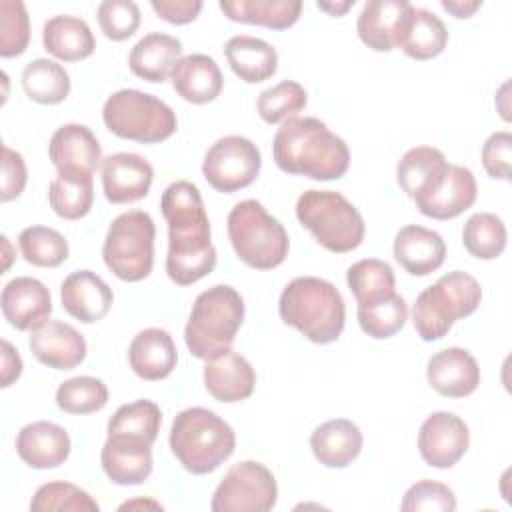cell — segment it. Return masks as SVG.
Returning a JSON list of instances; mask_svg holds the SVG:
<instances>
[{"instance_id": "obj_53", "label": "cell", "mask_w": 512, "mask_h": 512, "mask_svg": "<svg viewBox=\"0 0 512 512\" xmlns=\"http://www.w3.org/2000/svg\"><path fill=\"white\" fill-rule=\"evenodd\" d=\"M316 6L324 12H328L330 16H342L346 14L352 6H354V0H342V2H324V0H318Z\"/></svg>"}, {"instance_id": "obj_43", "label": "cell", "mask_w": 512, "mask_h": 512, "mask_svg": "<svg viewBox=\"0 0 512 512\" xmlns=\"http://www.w3.org/2000/svg\"><path fill=\"white\" fill-rule=\"evenodd\" d=\"M308 104V94L302 84L294 80H282L276 86L264 90L258 96L256 108L266 124H282L296 118Z\"/></svg>"}, {"instance_id": "obj_22", "label": "cell", "mask_w": 512, "mask_h": 512, "mask_svg": "<svg viewBox=\"0 0 512 512\" xmlns=\"http://www.w3.org/2000/svg\"><path fill=\"white\" fill-rule=\"evenodd\" d=\"M204 386L208 394L218 402H240L252 396L256 386V372L244 356L230 348L206 360Z\"/></svg>"}, {"instance_id": "obj_51", "label": "cell", "mask_w": 512, "mask_h": 512, "mask_svg": "<svg viewBox=\"0 0 512 512\" xmlns=\"http://www.w3.org/2000/svg\"><path fill=\"white\" fill-rule=\"evenodd\" d=\"M22 374V358L18 350L8 342L2 340V388H8L14 380Z\"/></svg>"}, {"instance_id": "obj_40", "label": "cell", "mask_w": 512, "mask_h": 512, "mask_svg": "<svg viewBox=\"0 0 512 512\" xmlns=\"http://www.w3.org/2000/svg\"><path fill=\"white\" fill-rule=\"evenodd\" d=\"M506 238L504 222L490 212L472 214L462 228L464 248L480 260L498 258L506 248Z\"/></svg>"}, {"instance_id": "obj_39", "label": "cell", "mask_w": 512, "mask_h": 512, "mask_svg": "<svg viewBox=\"0 0 512 512\" xmlns=\"http://www.w3.org/2000/svg\"><path fill=\"white\" fill-rule=\"evenodd\" d=\"M360 328L376 340H384L400 332L408 320V304L400 294H390L374 302L358 304Z\"/></svg>"}, {"instance_id": "obj_31", "label": "cell", "mask_w": 512, "mask_h": 512, "mask_svg": "<svg viewBox=\"0 0 512 512\" xmlns=\"http://www.w3.org/2000/svg\"><path fill=\"white\" fill-rule=\"evenodd\" d=\"M448 30L444 22L430 10L412 8L398 34L396 48L414 60H430L444 52Z\"/></svg>"}, {"instance_id": "obj_52", "label": "cell", "mask_w": 512, "mask_h": 512, "mask_svg": "<svg viewBox=\"0 0 512 512\" xmlns=\"http://www.w3.org/2000/svg\"><path fill=\"white\" fill-rule=\"evenodd\" d=\"M480 6L482 2L478 0H442V8L450 12L454 18H470Z\"/></svg>"}, {"instance_id": "obj_32", "label": "cell", "mask_w": 512, "mask_h": 512, "mask_svg": "<svg viewBox=\"0 0 512 512\" xmlns=\"http://www.w3.org/2000/svg\"><path fill=\"white\" fill-rule=\"evenodd\" d=\"M224 56L232 72L248 84L268 80L278 68V54L274 46L262 38L246 34L232 36L224 46Z\"/></svg>"}, {"instance_id": "obj_30", "label": "cell", "mask_w": 512, "mask_h": 512, "mask_svg": "<svg viewBox=\"0 0 512 512\" xmlns=\"http://www.w3.org/2000/svg\"><path fill=\"white\" fill-rule=\"evenodd\" d=\"M42 44L48 54L64 62H78L92 56L96 48L94 34L86 20L72 14H58L46 20Z\"/></svg>"}, {"instance_id": "obj_26", "label": "cell", "mask_w": 512, "mask_h": 512, "mask_svg": "<svg viewBox=\"0 0 512 512\" xmlns=\"http://www.w3.org/2000/svg\"><path fill=\"white\" fill-rule=\"evenodd\" d=\"M132 372L142 380H162L172 374L178 362V352L172 336L162 328L140 330L128 348Z\"/></svg>"}, {"instance_id": "obj_2", "label": "cell", "mask_w": 512, "mask_h": 512, "mask_svg": "<svg viewBox=\"0 0 512 512\" xmlns=\"http://www.w3.org/2000/svg\"><path fill=\"white\" fill-rule=\"evenodd\" d=\"M272 154L282 172L312 180H338L350 166L348 144L312 116L282 122L272 140Z\"/></svg>"}, {"instance_id": "obj_41", "label": "cell", "mask_w": 512, "mask_h": 512, "mask_svg": "<svg viewBox=\"0 0 512 512\" xmlns=\"http://www.w3.org/2000/svg\"><path fill=\"white\" fill-rule=\"evenodd\" d=\"M24 260L38 268H56L68 258L66 238L48 226H28L18 236Z\"/></svg>"}, {"instance_id": "obj_15", "label": "cell", "mask_w": 512, "mask_h": 512, "mask_svg": "<svg viewBox=\"0 0 512 512\" xmlns=\"http://www.w3.org/2000/svg\"><path fill=\"white\" fill-rule=\"evenodd\" d=\"M478 186L474 174L458 164H448L438 184L416 198V208L434 220H450L460 216L476 202Z\"/></svg>"}, {"instance_id": "obj_29", "label": "cell", "mask_w": 512, "mask_h": 512, "mask_svg": "<svg viewBox=\"0 0 512 512\" xmlns=\"http://www.w3.org/2000/svg\"><path fill=\"white\" fill-rule=\"evenodd\" d=\"M362 432L348 418H332L322 422L310 436V448L326 468H346L362 450Z\"/></svg>"}, {"instance_id": "obj_1", "label": "cell", "mask_w": 512, "mask_h": 512, "mask_svg": "<svg viewBox=\"0 0 512 512\" xmlns=\"http://www.w3.org/2000/svg\"><path fill=\"white\" fill-rule=\"evenodd\" d=\"M168 222L166 274L180 286H190L208 276L216 266V248L210 240V220L196 184L176 180L160 198Z\"/></svg>"}, {"instance_id": "obj_50", "label": "cell", "mask_w": 512, "mask_h": 512, "mask_svg": "<svg viewBox=\"0 0 512 512\" xmlns=\"http://www.w3.org/2000/svg\"><path fill=\"white\" fill-rule=\"evenodd\" d=\"M152 10L170 24L194 22L202 10L200 0H152Z\"/></svg>"}, {"instance_id": "obj_49", "label": "cell", "mask_w": 512, "mask_h": 512, "mask_svg": "<svg viewBox=\"0 0 512 512\" xmlns=\"http://www.w3.org/2000/svg\"><path fill=\"white\" fill-rule=\"evenodd\" d=\"M26 164L20 152L10 146H2V202H10L24 192L26 186Z\"/></svg>"}, {"instance_id": "obj_11", "label": "cell", "mask_w": 512, "mask_h": 512, "mask_svg": "<svg viewBox=\"0 0 512 512\" xmlns=\"http://www.w3.org/2000/svg\"><path fill=\"white\" fill-rule=\"evenodd\" d=\"M278 486L274 474L256 460L234 464L216 486L212 512H268L276 506Z\"/></svg>"}, {"instance_id": "obj_34", "label": "cell", "mask_w": 512, "mask_h": 512, "mask_svg": "<svg viewBox=\"0 0 512 512\" xmlns=\"http://www.w3.org/2000/svg\"><path fill=\"white\" fill-rule=\"evenodd\" d=\"M448 162L446 156L432 146H416L404 152L396 166L398 186L412 198L426 194L444 174Z\"/></svg>"}, {"instance_id": "obj_5", "label": "cell", "mask_w": 512, "mask_h": 512, "mask_svg": "<svg viewBox=\"0 0 512 512\" xmlns=\"http://www.w3.org/2000/svg\"><path fill=\"white\" fill-rule=\"evenodd\" d=\"M244 320V300L228 284H216L200 292L192 304L184 342L192 356L210 360L230 350Z\"/></svg>"}, {"instance_id": "obj_54", "label": "cell", "mask_w": 512, "mask_h": 512, "mask_svg": "<svg viewBox=\"0 0 512 512\" xmlns=\"http://www.w3.org/2000/svg\"><path fill=\"white\" fill-rule=\"evenodd\" d=\"M138 506H150V508H162L158 502H154V500H130V502H124L122 506H120V510H126V508H138Z\"/></svg>"}, {"instance_id": "obj_38", "label": "cell", "mask_w": 512, "mask_h": 512, "mask_svg": "<svg viewBox=\"0 0 512 512\" xmlns=\"http://www.w3.org/2000/svg\"><path fill=\"white\" fill-rule=\"evenodd\" d=\"M346 282L358 304L374 302L396 292V276L392 266L378 258L354 262L346 272Z\"/></svg>"}, {"instance_id": "obj_9", "label": "cell", "mask_w": 512, "mask_h": 512, "mask_svg": "<svg viewBox=\"0 0 512 512\" xmlns=\"http://www.w3.org/2000/svg\"><path fill=\"white\" fill-rule=\"evenodd\" d=\"M102 120L118 138L140 144L164 142L178 126L176 114L166 102L136 88H122L110 94L102 108Z\"/></svg>"}, {"instance_id": "obj_48", "label": "cell", "mask_w": 512, "mask_h": 512, "mask_svg": "<svg viewBox=\"0 0 512 512\" xmlns=\"http://www.w3.org/2000/svg\"><path fill=\"white\" fill-rule=\"evenodd\" d=\"M510 164H512V134L508 130L490 134L482 146L484 170L492 178L510 180Z\"/></svg>"}, {"instance_id": "obj_18", "label": "cell", "mask_w": 512, "mask_h": 512, "mask_svg": "<svg viewBox=\"0 0 512 512\" xmlns=\"http://www.w3.org/2000/svg\"><path fill=\"white\" fill-rule=\"evenodd\" d=\"M28 344L38 362L56 370H72L86 358L84 336L60 320H46L30 330Z\"/></svg>"}, {"instance_id": "obj_33", "label": "cell", "mask_w": 512, "mask_h": 512, "mask_svg": "<svg viewBox=\"0 0 512 512\" xmlns=\"http://www.w3.org/2000/svg\"><path fill=\"white\" fill-rule=\"evenodd\" d=\"M220 10L234 22L286 30L294 26L302 12L300 0H222Z\"/></svg>"}, {"instance_id": "obj_12", "label": "cell", "mask_w": 512, "mask_h": 512, "mask_svg": "<svg viewBox=\"0 0 512 512\" xmlns=\"http://www.w3.org/2000/svg\"><path fill=\"white\" fill-rule=\"evenodd\" d=\"M262 166L258 146L244 136H224L216 140L202 160V176L224 194L250 186Z\"/></svg>"}, {"instance_id": "obj_4", "label": "cell", "mask_w": 512, "mask_h": 512, "mask_svg": "<svg viewBox=\"0 0 512 512\" xmlns=\"http://www.w3.org/2000/svg\"><path fill=\"white\" fill-rule=\"evenodd\" d=\"M168 442L172 454L188 472L210 474L232 456L236 434L216 412L192 406L176 414Z\"/></svg>"}, {"instance_id": "obj_55", "label": "cell", "mask_w": 512, "mask_h": 512, "mask_svg": "<svg viewBox=\"0 0 512 512\" xmlns=\"http://www.w3.org/2000/svg\"><path fill=\"white\" fill-rule=\"evenodd\" d=\"M2 244H4V248H6V262H4V270L10 266V252H8V248H10V242H8V238L6 236H2Z\"/></svg>"}, {"instance_id": "obj_19", "label": "cell", "mask_w": 512, "mask_h": 512, "mask_svg": "<svg viewBox=\"0 0 512 512\" xmlns=\"http://www.w3.org/2000/svg\"><path fill=\"white\" fill-rule=\"evenodd\" d=\"M426 378L440 396L464 398L478 388L480 366L468 350L452 346L430 356Z\"/></svg>"}, {"instance_id": "obj_37", "label": "cell", "mask_w": 512, "mask_h": 512, "mask_svg": "<svg viewBox=\"0 0 512 512\" xmlns=\"http://www.w3.org/2000/svg\"><path fill=\"white\" fill-rule=\"evenodd\" d=\"M50 208L64 220L86 216L94 204L92 176L58 174L48 188Z\"/></svg>"}, {"instance_id": "obj_35", "label": "cell", "mask_w": 512, "mask_h": 512, "mask_svg": "<svg viewBox=\"0 0 512 512\" xmlns=\"http://www.w3.org/2000/svg\"><path fill=\"white\" fill-rule=\"evenodd\" d=\"M22 88L38 104H60L70 94V76L62 64L36 58L22 70Z\"/></svg>"}, {"instance_id": "obj_6", "label": "cell", "mask_w": 512, "mask_h": 512, "mask_svg": "<svg viewBox=\"0 0 512 512\" xmlns=\"http://www.w3.org/2000/svg\"><path fill=\"white\" fill-rule=\"evenodd\" d=\"M480 300L482 288L474 276L462 270L448 272L418 294L412 306V324L424 342L440 340L456 320L474 314Z\"/></svg>"}, {"instance_id": "obj_17", "label": "cell", "mask_w": 512, "mask_h": 512, "mask_svg": "<svg viewBox=\"0 0 512 512\" xmlns=\"http://www.w3.org/2000/svg\"><path fill=\"white\" fill-rule=\"evenodd\" d=\"M2 314L16 330H34L42 326L52 312V298L48 288L32 276H16L0 296Z\"/></svg>"}, {"instance_id": "obj_3", "label": "cell", "mask_w": 512, "mask_h": 512, "mask_svg": "<svg viewBox=\"0 0 512 512\" xmlns=\"http://www.w3.org/2000/svg\"><path fill=\"white\" fill-rule=\"evenodd\" d=\"M278 314L314 344L338 340L346 322V306L338 288L316 276H298L280 294Z\"/></svg>"}, {"instance_id": "obj_7", "label": "cell", "mask_w": 512, "mask_h": 512, "mask_svg": "<svg viewBox=\"0 0 512 512\" xmlns=\"http://www.w3.org/2000/svg\"><path fill=\"white\" fill-rule=\"evenodd\" d=\"M228 238L236 256L250 268L280 266L290 248L288 232L258 200H242L228 214Z\"/></svg>"}, {"instance_id": "obj_27", "label": "cell", "mask_w": 512, "mask_h": 512, "mask_svg": "<svg viewBox=\"0 0 512 512\" xmlns=\"http://www.w3.org/2000/svg\"><path fill=\"white\" fill-rule=\"evenodd\" d=\"M170 80L176 94L192 104H208L216 100L224 86L222 72L216 60L208 54L182 56L174 66Z\"/></svg>"}, {"instance_id": "obj_16", "label": "cell", "mask_w": 512, "mask_h": 512, "mask_svg": "<svg viewBox=\"0 0 512 512\" xmlns=\"http://www.w3.org/2000/svg\"><path fill=\"white\" fill-rule=\"evenodd\" d=\"M100 168L104 196L112 204H130L144 198L154 180L152 164L132 152L110 154Z\"/></svg>"}, {"instance_id": "obj_13", "label": "cell", "mask_w": 512, "mask_h": 512, "mask_svg": "<svg viewBox=\"0 0 512 512\" xmlns=\"http://www.w3.org/2000/svg\"><path fill=\"white\" fill-rule=\"evenodd\" d=\"M468 444V426L452 412H432L418 432V452L432 468H452L466 454Z\"/></svg>"}, {"instance_id": "obj_8", "label": "cell", "mask_w": 512, "mask_h": 512, "mask_svg": "<svg viewBox=\"0 0 512 512\" xmlns=\"http://www.w3.org/2000/svg\"><path fill=\"white\" fill-rule=\"evenodd\" d=\"M298 222L310 230L320 246L344 254L358 248L366 226L356 206L334 190H306L296 202Z\"/></svg>"}, {"instance_id": "obj_44", "label": "cell", "mask_w": 512, "mask_h": 512, "mask_svg": "<svg viewBox=\"0 0 512 512\" xmlns=\"http://www.w3.org/2000/svg\"><path fill=\"white\" fill-rule=\"evenodd\" d=\"M30 510L32 512H54V510H64V512H98L100 506L98 502L82 488L70 482H46L42 484L32 500H30Z\"/></svg>"}, {"instance_id": "obj_28", "label": "cell", "mask_w": 512, "mask_h": 512, "mask_svg": "<svg viewBox=\"0 0 512 512\" xmlns=\"http://www.w3.org/2000/svg\"><path fill=\"white\" fill-rule=\"evenodd\" d=\"M182 58V42L164 32L142 36L128 54V66L134 76L146 82H164Z\"/></svg>"}, {"instance_id": "obj_24", "label": "cell", "mask_w": 512, "mask_h": 512, "mask_svg": "<svg viewBox=\"0 0 512 512\" xmlns=\"http://www.w3.org/2000/svg\"><path fill=\"white\" fill-rule=\"evenodd\" d=\"M412 8L406 0H368L356 20L360 40L376 52H390Z\"/></svg>"}, {"instance_id": "obj_25", "label": "cell", "mask_w": 512, "mask_h": 512, "mask_svg": "<svg viewBox=\"0 0 512 512\" xmlns=\"http://www.w3.org/2000/svg\"><path fill=\"white\" fill-rule=\"evenodd\" d=\"M394 258L408 274L428 276L444 264L446 244L438 232L408 224L396 232Z\"/></svg>"}, {"instance_id": "obj_14", "label": "cell", "mask_w": 512, "mask_h": 512, "mask_svg": "<svg viewBox=\"0 0 512 512\" xmlns=\"http://www.w3.org/2000/svg\"><path fill=\"white\" fill-rule=\"evenodd\" d=\"M48 156L58 174L82 176H94L104 160L98 138L84 124L60 126L50 138Z\"/></svg>"}, {"instance_id": "obj_45", "label": "cell", "mask_w": 512, "mask_h": 512, "mask_svg": "<svg viewBox=\"0 0 512 512\" xmlns=\"http://www.w3.org/2000/svg\"><path fill=\"white\" fill-rule=\"evenodd\" d=\"M30 42V18L24 2L2 0L0 2V56H20Z\"/></svg>"}, {"instance_id": "obj_21", "label": "cell", "mask_w": 512, "mask_h": 512, "mask_svg": "<svg viewBox=\"0 0 512 512\" xmlns=\"http://www.w3.org/2000/svg\"><path fill=\"white\" fill-rule=\"evenodd\" d=\"M68 432L48 420H38L20 428L16 436V454L24 464L36 470L56 468L70 456Z\"/></svg>"}, {"instance_id": "obj_42", "label": "cell", "mask_w": 512, "mask_h": 512, "mask_svg": "<svg viewBox=\"0 0 512 512\" xmlns=\"http://www.w3.org/2000/svg\"><path fill=\"white\" fill-rule=\"evenodd\" d=\"M108 388L100 378L74 376L56 390V406L66 414H92L106 406Z\"/></svg>"}, {"instance_id": "obj_46", "label": "cell", "mask_w": 512, "mask_h": 512, "mask_svg": "<svg viewBox=\"0 0 512 512\" xmlns=\"http://www.w3.org/2000/svg\"><path fill=\"white\" fill-rule=\"evenodd\" d=\"M96 16L104 36L114 42L130 38L140 26V8L132 0H104Z\"/></svg>"}, {"instance_id": "obj_10", "label": "cell", "mask_w": 512, "mask_h": 512, "mask_svg": "<svg viewBox=\"0 0 512 512\" xmlns=\"http://www.w3.org/2000/svg\"><path fill=\"white\" fill-rule=\"evenodd\" d=\"M154 238L156 226L148 212L130 210L116 216L104 238V264L124 282L148 278L154 266Z\"/></svg>"}, {"instance_id": "obj_36", "label": "cell", "mask_w": 512, "mask_h": 512, "mask_svg": "<svg viewBox=\"0 0 512 512\" xmlns=\"http://www.w3.org/2000/svg\"><path fill=\"white\" fill-rule=\"evenodd\" d=\"M162 424V412L152 400H134L120 406L108 420V436L154 444Z\"/></svg>"}, {"instance_id": "obj_20", "label": "cell", "mask_w": 512, "mask_h": 512, "mask_svg": "<svg viewBox=\"0 0 512 512\" xmlns=\"http://www.w3.org/2000/svg\"><path fill=\"white\" fill-rule=\"evenodd\" d=\"M60 300L72 318L92 324L110 312L114 294L96 272L76 270L64 278L60 286Z\"/></svg>"}, {"instance_id": "obj_47", "label": "cell", "mask_w": 512, "mask_h": 512, "mask_svg": "<svg viewBox=\"0 0 512 512\" xmlns=\"http://www.w3.org/2000/svg\"><path fill=\"white\" fill-rule=\"evenodd\" d=\"M400 508L404 512H454L456 496L442 482L420 480L404 492Z\"/></svg>"}, {"instance_id": "obj_23", "label": "cell", "mask_w": 512, "mask_h": 512, "mask_svg": "<svg viewBox=\"0 0 512 512\" xmlns=\"http://www.w3.org/2000/svg\"><path fill=\"white\" fill-rule=\"evenodd\" d=\"M102 470L112 484L136 486L152 474V444L108 436L100 452Z\"/></svg>"}]
</instances>
